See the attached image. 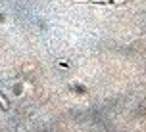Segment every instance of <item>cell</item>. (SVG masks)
Here are the masks:
<instances>
[{
  "mask_svg": "<svg viewBox=\"0 0 146 132\" xmlns=\"http://www.w3.org/2000/svg\"><path fill=\"white\" fill-rule=\"evenodd\" d=\"M98 2H108V0H98Z\"/></svg>",
  "mask_w": 146,
  "mask_h": 132,
  "instance_id": "6da1fadb",
  "label": "cell"
}]
</instances>
